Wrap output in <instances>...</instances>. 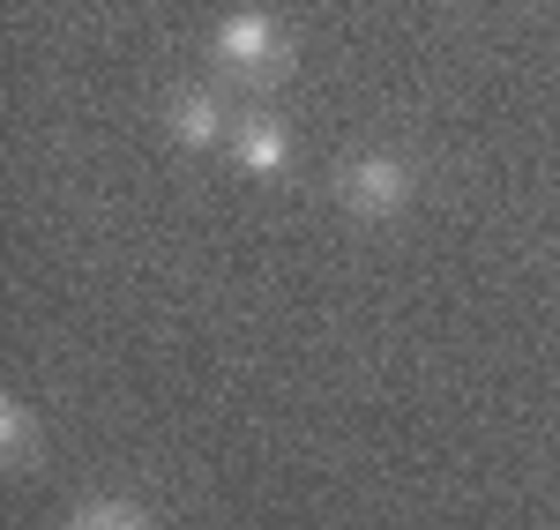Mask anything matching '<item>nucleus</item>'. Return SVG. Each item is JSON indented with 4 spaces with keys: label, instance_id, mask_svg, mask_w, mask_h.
<instances>
[{
    "label": "nucleus",
    "instance_id": "nucleus-1",
    "mask_svg": "<svg viewBox=\"0 0 560 530\" xmlns=\"http://www.w3.org/2000/svg\"><path fill=\"white\" fill-rule=\"evenodd\" d=\"M210 52L232 83H277L292 68V31L277 15H261V8H232L210 31Z\"/></svg>",
    "mask_w": 560,
    "mask_h": 530
},
{
    "label": "nucleus",
    "instance_id": "nucleus-2",
    "mask_svg": "<svg viewBox=\"0 0 560 530\" xmlns=\"http://www.w3.org/2000/svg\"><path fill=\"white\" fill-rule=\"evenodd\" d=\"M411 195H419V173L396 150H359V157L337 165V210H351V217H366V224L404 217Z\"/></svg>",
    "mask_w": 560,
    "mask_h": 530
},
{
    "label": "nucleus",
    "instance_id": "nucleus-4",
    "mask_svg": "<svg viewBox=\"0 0 560 530\" xmlns=\"http://www.w3.org/2000/svg\"><path fill=\"white\" fill-rule=\"evenodd\" d=\"M165 134H173L179 150H217V142H232V120H224L217 90L179 83L173 97H165Z\"/></svg>",
    "mask_w": 560,
    "mask_h": 530
},
{
    "label": "nucleus",
    "instance_id": "nucleus-3",
    "mask_svg": "<svg viewBox=\"0 0 560 530\" xmlns=\"http://www.w3.org/2000/svg\"><path fill=\"white\" fill-rule=\"evenodd\" d=\"M232 165L247 179H284L292 173V128L277 113H240L232 120Z\"/></svg>",
    "mask_w": 560,
    "mask_h": 530
},
{
    "label": "nucleus",
    "instance_id": "nucleus-6",
    "mask_svg": "<svg viewBox=\"0 0 560 530\" xmlns=\"http://www.w3.org/2000/svg\"><path fill=\"white\" fill-rule=\"evenodd\" d=\"M60 530H158V523H150L135 500H120V493H97V500H83Z\"/></svg>",
    "mask_w": 560,
    "mask_h": 530
},
{
    "label": "nucleus",
    "instance_id": "nucleus-5",
    "mask_svg": "<svg viewBox=\"0 0 560 530\" xmlns=\"http://www.w3.org/2000/svg\"><path fill=\"white\" fill-rule=\"evenodd\" d=\"M38 456H45L38 411H31L23 397H8V403H0V463H8V471H31Z\"/></svg>",
    "mask_w": 560,
    "mask_h": 530
}]
</instances>
